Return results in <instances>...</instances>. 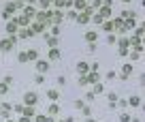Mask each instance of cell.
<instances>
[{"label":"cell","instance_id":"1","mask_svg":"<svg viewBox=\"0 0 145 122\" xmlns=\"http://www.w3.org/2000/svg\"><path fill=\"white\" fill-rule=\"evenodd\" d=\"M132 73V64H124V73H122V79H126Z\"/></svg>","mask_w":145,"mask_h":122},{"label":"cell","instance_id":"2","mask_svg":"<svg viewBox=\"0 0 145 122\" xmlns=\"http://www.w3.org/2000/svg\"><path fill=\"white\" fill-rule=\"evenodd\" d=\"M26 103H30V105H32V103H36V94H26Z\"/></svg>","mask_w":145,"mask_h":122},{"label":"cell","instance_id":"3","mask_svg":"<svg viewBox=\"0 0 145 122\" xmlns=\"http://www.w3.org/2000/svg\"><path fill=\"white\" fill-rule=\"evenodd\" d=\"M47 96H49L51 101H56V99H58L60 94H58V90H49V92H47Z\"/></svg>","mask_w":145,"mask_h":122},{"label":"cell","instance_id":"4","mask_svg":"<svg viewBox=\"0 0 145 122\" xmlns=\"http://www.w3.org/2000/svg\"><path fill=\"white\" fill-rule=\"evenodd\" d=\"M126 103H128V105H132V107H137V105H141V99H137V96H135V99L126 101Z\"/></svg>","mask_w":145,"mask_h":122},{"label":"cell","instance_id":"5","mask_svg":"<svg viewBox=\"0 0 145 122\" xmlns=\"http://www.w3.org/2000/svg\"><path fill=\"white\" fill-rule=\"evenodd\" d=\"M100 92H102V84L96 82V84H94V94H100Z\"/></svg>","mask_w":145,"mask_h":122},{"label":"cell","instance_id":"6","mask_svg":"<svg viewBox=\"0 0 145 122\" xmlns=\"http://www.w3.org/2000/svg\"><path fill=\"white\" fill-rule=\"evenodd\" d=\"M86 39L90 41V43H94V41H96V32H88V34H86Z\"/></svg>","mask_w":145,"mask_h":122},{"label":"cell","instance_id":"7","mask_svg":"<svg viewBox=\"0 0 145 122\" xmlns=\"http://www.w3.org/2000/svg\"><path fill=\"white\" fill-rule=\"evenodd\" d=\"M109 103H111V105H115V103H117V94H109Z\"/></svg>","mask_w":145,"mask_h":122},{"label":"cell","instance_id":"8","mask_svg":"<svg viewBox=\"0 0 145 122\" xmlns=\"http://www.w3.org/2000/svg\"><path fill=\"white\" fill-rule=\"evenodd\" d=\"M47 69H49V64H47V62H39V71H41V73L47 71Z\"/></svg>","mask_w":145,"mask_h":122},{"label":"cell","instance_id":"9","mask_svg":"<svg viewBox=\"0 0 145 122\" xmlns=\"http://www.w3.org/2000/svg\"><path fill=\"white\" fill-rule=\"evenodd\" d=\"M119 122H130V116L128 114H122V116H119Z\"/></svg>","mask_w":145,"mask_h":122},{"label":"cell","instance_id":"10","mask_svg":"<svg viewBox=\"0 0 145 122\" xmlns=\"http://www.w3.org/2000/svg\"><path fill=\"white\" fill-rule=\"evenodd\" d=\"M75 7H77V9H83V7H86V2H83V0H77Z\"/></svg>","mask_w":145,"mask_h":122},{"label":"cell","instance_id":"11","mask_svg":"<svg viewBox=\"0 0 145 122\" xmlns=\"http://www.w3.org/2000/svg\"><path fill=\"white\" fill-rule=\"evenodd\" d=\"M105 30H107V32H111V30H113V22H109V24H105Z\"/></svg>","mask_w":145,"mask_h":122},{"label":"cell","instance_id":"12","mask_svg":"<svg viewBox=\"0 0 145 122\" xmlns=\"http://www.w3.org/2000/svg\"><path fill=\"white\" fill-rule=\"evenodd\" d=\"M77 71H81V73H86V71H88V64H79V66H77Z\"/></svg>","mask_w":145,"mask_h":122},{"label":"cell","instance_id":"13","mask_svg":"<svg viewBox=\"0 0 145 122\" xmlns=\"http://www.w3.org/2000/svg\"><path fill=\"white\" fill-rule=\"evenodd\" d=\"M51 58H53V60H58V58H60V52H58V49H53V52H51Z\"/></svg>","mask_w":145,"mask_h":122},{"label":"cell","instance_id":"14","mask_svg":"<svg viewBox=\"0 0 145 122\" xmlns=\"http://www.w3.org/2000/svg\"><path fill=\"white\" fill-rule=\"evenodd\" d=\"M107 79H115V71H109L107 73Z\"/></svg>","mask_w":145,"mask_h":122},{"label":"cell","instance_id":"15","mask_svg":"<svg viewBox=\"0 0 145 122\" xmlns=\"http://www.w3.org/2000/svg\"><path fill=\"white\" fill-rule=\"evenodd\" d=\"M124 2H130V0H124Z\"/></svg>","mask_w":145,"mask_h":122}]
</instances>
